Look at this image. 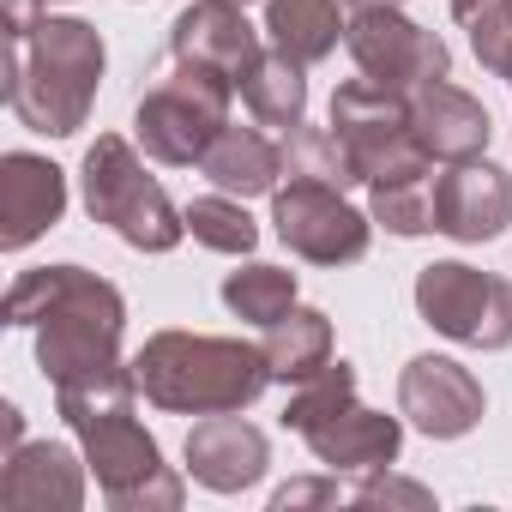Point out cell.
I'll use <instances>...</instances> for the list:
<instances>
[{"label":"cell","instance_id":"1","mask_svg":"<svg viewBox=\"0 0 512 512\" xmlns=\"http://www.w3.org/2000/svg\"><path fill=\"white\" fill-rule=\"evenodd\" d=\"M7 326L37 332V362H43L49 386H61L73 374L121 362L127 302L109 278H97L85 266H43L7 290Z\"/></svg>","mask_w":512,"mask_h":512},{"label":"cell","instance_id":"2","mask_svg":"<svg viewBox=\"0 0 512 512\" xmlns=\"http://www.w3.org/2000/svg\"><path fill=\"white\" fill-rule=\"evenodd\" d=\"M103 37L85 19H37L25 37L7 43V109L49 139L85 127L103 79Z\"/></svg>","mask_w":512,"mask_h":512},{"label":"cell","instance_id":"3","mask_svg":"<svg viewBox=\"0 0 512 512\" xmlns=\"http://www.w3.org/2000/svg\"><path fill=\"white\" fill-rule=\"evenodd\" d=\"M139 392L157 410L175 416H217V410H247L272 386V362L247 338H211V332H157L133 356Z\"/></svg>","mask_w":512,"mask_h":512},{"label":"cell","instance_id":"4","mask_svg":"<svg viewBox=\"0 0 512 512\" xmlns=\"http://www.w3.org/2000/svg\"><path fill=\"white\" fill-rule=\"evenodd\" d=\"M229 97H235V85L223 73L169 55V73L133 109V133H139L145 157L169 163V169H193L211 151V139L229 127Z\"/></svg>","mask_w":512,"mask_h":512},{"label":"cell","instance_id":"5","mask_svg":"<svg viewBox=\"0 0 512 512\" xmlns=\"http://www.w3.org/2000/svg\"><path fill=\"white\" fill-rule=\"evenodd\" d=\"M85 211L91 223H109L127 247L139 253H169L187 235V211L169 205V193L145 175L139 151L121 133H97V145L85 151Z\"/></svg>","mask_w":512,"mask_h":512},{"label":"cell","instance_id":"6","mask_svg":"<svg viewBox=\"0 0 512 512\" xmlns=\"http://www.w3.org/2000/svg\"><path fill=\"white\" fill-rule=\"evenodd\" d=\"M332 133L338 145L350 151L356 175L368 187H386V181H422L428 175V151L416 139V115H410V97L398 91H380L374 79H350L332 91Z\"/></svg>","mask_w":512,"mask_h":512},{"label":"cell","instance_id":"7","mask_svg":"<svg viewBox=\"0 0 512 512\" xmlns=\"http://www.w3.org/2000/svg\"><path fill=\"white\" fill-rule=\"evenodd\" d=\"M416 314L470 350H506L512 344V284L494 272H476L464 260H434L416 278Z\"/></svg>","mask_w":512,"mask_h":512},{"label":"cell","instance_id":"8","mask_svg":"<svg viewBox=\"0 0 512 512\" xmlns=\"http://www.w3.org/2000/svg\"><path fill=\"white\" fill-rule=\"evenodd\" d=\"M79 440H85V464H91V476H97V488H103L109 506H121V512H151V506L175 512L181 506L187 488L163 464L157 440L133 422V410L103 416V422H85Z\"/></svg>","mask_w":512,"mask_h":512},{"label":"cell","instance_id":"9","mask_svg":"<svg viewBox=\"0 0 512 512\" xmlns=\"http://www.w3.org/2000/svg\"><path fill=\"white\" fill-rule=\"evenodd\" d=\"M344 49L350 61L362 67V79H374L380 91H422L434 79H446L452 55L434 31H422L416 19H404L392 0H368V7L350 13V31H344Z\"/></svg>","mask_w":512,"mask_h":512},{"label":"cell","instance_id":"10","mask_svg":"<svg viewBox=\"0 0 512 512\" xmlns=\"http://www.w3.org/2000/svg\"><path fill=\"white\" fill-rule=\"evenodd\" d=\"M272 229L308 266H356L374 235V223L344 199V187H326L308 175H290V187L272 193Z\"/></svg>","mask_w":512,"mask_h":512},{"label":"cell","instance_id":"11","mask_svg":"<svg viewBox=\"0 0 512 512\" xmlns=\"http://www.w3.org/2000/svg\"><path fill=\"white\" fill-rule=\"evenodd\" d=\"M482 410H488L482 380L452 356H416L398 374V416L428 440H464L482 422Z\"/></svg>","mask_w":512,"mask_h":512},{"label":"cell","instance_id":"12","mask_svg":"<svg viewBox=\"0 0 512 512\" xmlns=\"http://www.w3.org/2000/svg\"><path fill=\"white\" fill-rule=\"evenodd\" d=\"M169 55L175 61H199L211 73H223L235 91L241 79L260 67V31L247 25V13L235 7V0H193V7L169 25Z\"/></svg>","mask_w":512,"mask_h":512},{"label":"cell","instance_id":"13","mask_svg":"<svg viewBox=\"0 0 512 512\" xmlns=\"http://www.w3.org/2000/svg\"><path fill=\"white\" fill-rule=\"evenodd\" d=\"M512 223V175L488 157H464L434 181V229L452 241H494Z\"/></svg>","mask_w":512,"mask_h":512},{"label":"cell","instance_id":"14","mask_svg":"<svg viewBox=\"0 0 512 512\" xmlns=\"http://www.w3.org/2000/svg\"><path fill=\"white\" fill-rule=\"evenodd\" d=\"M266 464H272L266 434L253 428L241 410H217V416L193 422V434H187V470H193V482L211 488V494H241V488H253V482L266 476Z\"/></svg>","mask_w":512,"mask_h":512},{"label":"cell","instance_id":"15","mask_svg":"<svg viewBox=\"0 0 512 512\" xmlns=\"http://www.w3.org/2000/svg\"><path fill=\"white\" fill-rule=\"evenodd\" d=\"M67 211V175L37 157V151H7L0 157V247L19 253L43 229H55Z\"/></svg>","mask_w":512,"mask_h":512},{"label":"cell","instance_id":"16","mask_svg":"<svg viewBox=\"0 0 512 512\" xmlns=\"http://www.w3.org/2000/svg\"><path fill=\"white\" fill-rule=\"evenodd\" d=\"M85 470L73 446L61 440H31L7 452V470H0V506L13 512H73L85 506Z\"/></svg>","mask_w":512,"mask_h":512},{"label":"cell","instance_id":"17","mask_svg":"<svg viewBox=\"0 0 512 512\" xmlns=\"http://www.w3.org/2000/svg\"><path fill=\"white\" fill-rule=\"evenodd\" d=\"M302 440H308V452L338 476V470H386L392 458H398V446H404V422L398 416H386V410H362L356 398H344L332 416H320V422H308L302 428Z\"/></svg>","mask_w":512,"mask_h":512},{"label":"cell","instance_id":"18","mask_svg":"<svg viewBox=\"0 0 512 512\" xmlns=\"http://www.w3.org/2000/svg\"><path fill=\"white\" fill-rule=\"evenodd\" d=\"M410 115H416V139H422V151L434 163H464V157H482L488 151V133H494L488 127V109L470 91L446 85V79L410 91Z\"/></svg>","mask_w":512,"mask_h":512},{"label":"cell","instance_id":"19","mask_svg":"<svg viewBox=\"0 0 512 512\" xmlns=\"http://www.w3.org/2000/svg\"><path fill=\"white\" fill-rule=\"evenodd\" d=\"M199 169H205V181L217 193L260 199V193H278V175L290 169V151L260 127H223L211 139V151L199 157Z\"/></svg>","mask_w":512,"mask_h":512},{"label":"cell","instance_id":"20","mask_svg":"<svg viewBox=\"0 0 512 512\" xmlns=\"http://www.w3.org/2000/svg\"><path fill=\"white\" fill-rule=\"evenodd\" d=\"M266 31L278 55H290L296 67H314L338 49L350 19H344V0H266Z\"/></svg>","mask_w":512,"mask_h":512},{"label":"cell","instance_id":"21","mask_svg":"<svg viewBox=\"0 0 512 512\" xmlns=\"http://www.w3.org/2000/svg\"><path fill=\"white\" fill-rule=\"evenodd\" d=\"M260 350L272 362V380L302 386V380H314L332 362V320L320 308H290L278 326H266V344Z\"/></svg>","mask_w":512,"mask_h":512},{"label":"cell","instance_id":"22","mask_svg":"<svg viewBox=\"0 0 512 512\" xmlns=\"http://www.w3.org/2000/svg\"><path fill=\"white\" fill-rule=\"evenodd\" d=\"M241 103H247V115L260 121V127L296 133L302 115H308V79H302V67L290 55L272 49V55H260V67L241 79Z\"/></svg>","mask_w":512,"mask_h":512},{"label":"cell","instance_id":"23","mask_svg":"<svg viewBox=\"0 0 512 512\" xmlns=\"http://www.w3.org/2000/svg\"><path fill=\"white\" fill-rule=\"evenodd\" d=\"M133 398H139V374H133V362H103V368L73 374V380L55 386V404H61V416H67L73 434H79L85 422H103V416L133 410Z\"/></svg>","mask_w":512,"mask_h":512},{"label":"cell","instance_id":"24","mask_svg":"<svg viewBox=\"0 0 512 512\" xmlns=\"http://www.w3.org/2000/svg\"><path fill=\"white\" fill-rule=\"evenodd\" d=\"M223 308L235 320L266 332V326H278L296 308V272H284V266H241V272L223 278Z\"/></svg>","mask_w":512,"mask_h":512},{"label":"cell","instance_id":"25","mask_svg":"<svg viewBox=\"0 0 512 512\" xmlns=\"http://www.w3.org/2000/svg\"><path fill=\"white\" fill-rule=\"evenodd\" d=\"M187 235L211 253H253V241H260V223L247 217V205L235 193H205L187 205Z\"/></svg>","mask_w":512,"mask_h":512},{"label":"cell","instance_id":"26","mask_svg":"<svg viewBox=\"0 0 512 512\" xmlns=\"http://www.w3.org/2000/svg\"><path fill=\"white\" fill-rule=\"evenodd\" d=\"M284 151H290V175H308V181H326V187H356L362 181L332 127H296Z\"/></svg>","mask_w":512,"mask_h":512},{"label":"cell","instance_id":"27","mask_svg":"<svg viewBox=\"0 0 512 512\" xmlns=\"http://www.w3.org/2000/svg\"><path fill=\"white\" fill-rule=\"evenodd\" d=\"M368 211L392 235H428L434 229V187L428 181H386V187H374Z\"/></svg>","mask_w":512,"mask_h":512},{"label":"cell","instance_id":"28","mask_svg":"<svg viewBox=\"0 0 512 512\" xmlns=\"http://www.w3.org/2000/svg\"><path fill=\"white\" fill-rule=\"evenodd\" d=\"M350 500H362V506H428V488L398 482V476H386V470H368V482H356Z\"/></svg>","mask_w":512,"mask_h":512},{"label":"cell","instance_id":"29","mask_svg":"<svg viewBox=\"0 0 512 512\" xmlns=\"http://www.w3.org/2000/svg\"><path fill=\"white\" fill-rule=\"evenodd\" d=\"M338 500H350L338 482H320V476H308V482H284L278 494H272V506L278 512H290V506H338Z\"/></svg>","mask_w":512,"mask_h":512},{"label":"cell","instance_id":"30","mask_svg":"<svg viewBox=\"0 0 512 512\" xmlns=\"http://www.w3.org/2000/svg\"><path fill=\"white\" fill-rule=\"evenodd\" d=\"M43 13H49V0H7V43H13V37H25Z\"/></svg>","mask_w":512,"mask_h":512},{"label":"cell","instance_id":"31","mask_svg":"<svg viewBox=\"0 0 512 512\" xmlns=\"http://www.w3.org/2000/svg\"><path fill=\"white\" fill-rule=\"evenodd\" d=\"M0 434H7V452H13V446H25V416H19V404L0 410Z\"/></svg>","mask_w":512,"mask_h":512},{"label":"cell","instance_id":"32","mask_svg":"<svg viewBox=\"0 0 512 512\" xmlns=\"http://www.w3.org/2000/svg\"><path fill=\"white\" fill-rule=\"evenodd\" d=\"M235 7H247V0H235Z\"/></svg>","mask_w":512,"mask_h":512},{"label":"cell","instance_id":"33","mask_svg":"<svg viewBox=\"0 0 512 512\" xmlns=\"http://www.w3.org/2000/svg\"><path fill=\"white\" fill-rule=\"evenodd\" d=\"M49 7H55V0H49Z\"/></svg>","mask_w":512,"mask_h":512}]
</instances>
